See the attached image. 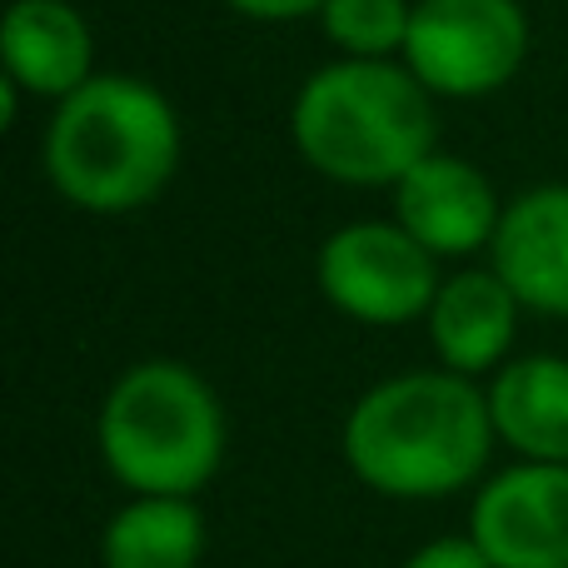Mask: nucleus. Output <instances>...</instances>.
Here are the masks:
<instances>
[{
    "mask_svg": "<svg viewBox=\"0 0 568 568\" xmlns=\"http://www.w3.org/2000/svg\"><path fill=\"white\" fill-rule=\"evenodd\" d=\"M499 444L489 394L454 369H404L369 384L339 424L349 474L379 499L434 504L464 494Z\"/></svg>",
    "mask_w": 568,
    "mask_h": 568,
    "instance_id": "obj_1",
    "label": "nucleus"
},
{
    "mask_svg": "<svg viewBox=\"0 0 568 568\" xmlns=\"http://www.w3.org/2000/svg\"><path fill=\"white\" fill-rule=\"evenodd\" d=\"M180 115L140 75H90L45 130V175L85 215H130L165 195L180 170Z\"/></svg>",
    "mask_w": 568,
    "mask_h": 568,
    "instance_id": "obj_2",
    "label": "nucleus"
},
{
    "mask_svg": "<svg viewBox=\"0 0 568 568\" xmlns=\"http://www.w3.org/2000/svg\"><path fill=\"white\" fill-rule=\"evenodd\" d=\"M300 160L334 185H399L439 150L434 95L404 60H329L290 105Z\"/></svg>",
    "mask_w": 568,
    "mask_h": 568,
    "instance_id": "obj_3",
    "label": "nucleus"
},
{
    "mask_svg": "<svg viewBox=\"0 0 568 568\" xmlns=\"http://www.w3.org/2000/svg\"><path fill=\"white\" fill-rule=\"evenodd\" d=\"M225 404L180 359L130 364L95 414L100 464L130 494L195 499L225 464Z\"/></svg>",
    "mask_w": 568,
    "mask_h": 568,
    "instance_id": "obj_4",
    "label": "nucleus"
},
{
    "mask_svg": "<svg viewBox=\"0 0 568 568\" xmlns=\"http://www.w3.org/2000/svg\"><path fill=\"white\" fill-rule=\"evenodd\" d=\"M320 294L354 324L394 329L429 320L439 294V260L399 220H349L320 245Z\"/></svg>",
    "mask_w": 568,
    "mask_h": 568,
    "instance_id": "obj_5",
    "label": "nucleus"
},
{
    "mask_svg": "<svg viewBox=\"0 0 568 568\" xmlns=\"http://www.w3.org/2000/svg\"><path fill=\"white\" fill-rule=\"evenodd\" d=\"M529 55L519 0H419L404 65L434 100H479L504 90Z\"/></svg>",
    "mask_w": 568,
    "mask_h": 568,
    "instance_id": "obj_6",
    "label": "nucleus"
},
{
    "mask_svg": "<svg viewBox=\"0 0 568 568\" xmlns=\"http://www.w3.org/2000/svg\"><path fill=\"white\" fill-rule=\"evenodd\" d=\"M469 539L494 568H568V464L519 459L479 484Z\"/></svg>",
    "mask_w": 568,
    "mask_h": 568,
    "instance_id": "obj_7",
    "label": "nucleus"
},
{
    "mask_svg": "<svg viewBox=\"0 0 568 568\" xmlns=\"http://www.w3.org/2000/svg\"><path fill=\"white\" fill-rule=\"evenodd\" d=\"M394 220L429 250L434 260H464L494 245L504 205L489 175L464 155L434 150L394 185Z\"/></svg>",
    "mask_w": 568,
    "mask_h": 568,
    "instance_id": "obj_8",
    "label": "nucleus"
},
{
    "mask_svg": "<svg viewBox=\"0 0 568 568\" xmlns=\"http://www.w3.org/2000/svg\"><path fill=\"white\" fill-rule=\"evenodd\" d=\"M489 270L524 310L568 320V185H534L504 205Z\"/></svg>",
    "mask_w": 568,
    "mask_h": 568,
    "instance_id": "obj_9",
    "label": "nucleus"
},
{
    "mask_svg": "<svg viewBox=\"0 0 568 568\" xmlns=\"http://www.w3.org/2000/svg\"><path fill=\"white\" fill-rule=\"evenodd\" d=\"M0 75L36 100H70L95 75V36L70 0H10L0 20Z\"/></svg>",
    "mask_w": 568,
    "mask_h": 568,
    "instance_id": "obj_10",
    "label": "nucleus"
},
{
    "mask_svg": "<svg viewBox=\"0 0 568 568\" xmlns=\"http://www.w3.org/2000/svg\"><path fill=\"white\" fill-rule=\"evenodd\" d=\"M519 310L514 290L494 270H459L439 284L434 310L424 320L429 344L439 354V369H454L464 379L499 374L509 364L514 334H519Z\"/></svg>",
    "mask_w": 568,
    "mask_h": 568,
    "instance_id": "obj_11",
    "label": "nucleus"
},
{
    "mask_svg": "<svg viewBox=\"0 0 568 568\" xmlns=\"http://www.w3.org/2000/svg\"><path fill=\"white\" fill-rule=\"evenodd\" d=\"M484 394L499 444L529 464H568V359L519 354L494 374Z\"/></svg>",
    "mask_w": 568,
    "mask_h": 568,
    "instance_id": "obj_12",
    "label": "nucleus"
},
{
    "mask_svg": "<svg viewBox=\"0 0 568 568\" xmlns=\"http://www.w3.org/2000/svg\"><path fill=\"white\" fill-rule=\"evenodd\" d=\"M205 514L195 499L135 494L100 529V568H200Z\"/></svg>",
    "mask_w": 568,
    "mask_h": 568,
    "instance_id": "obj_13",
    "label": "nucleus"
},
{
    "mask_svg": "<svg viewBox=\"0 0 568 568\" xmlns=\"http://www.w3.org/2000/svg\"><path fill=\"white\" fill-rule=\"evenodd\" d=\"M409 20V0H329L320 10L324 36L344 60H404Z\"/></svg>",
    "mask_w": 568,
    "mask_h": 568,
    "instance_id": "obj_14",
    "label": "nucleus"
},
{
    "mask_svg": "<svg viewBox=\"0 0 568 568\" xmlns=\"http://www.w3.org/2000/svg\"><path fill=\"white\" fill-rule=\"evenodd\" d=\"M399 568H494V564L484 559V549L469 534H444V539H429L424 549H414Z\"/></svg>",
    "mask_w": 568,
    "mask_h": 568,
    "instance_id": "obj_15",
    "label": "nucleus"
},
{
    "mask_svg": "<svg viewBox=\"0 0 568 568\" xmlns=\"http://www.w3.org/2000/svg\"><path fill=\"white\" fill-rule=\"evenodd\" d=\"M225 6L245 20H304L320 16L329 0H225Z\"/></svg>",
    "mask_w": 568,
    "mask_h": 568,
    "instance_id": "obj_16",
    "label": "nucleus"
}]
</instances>
